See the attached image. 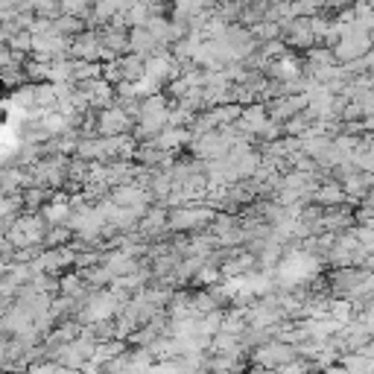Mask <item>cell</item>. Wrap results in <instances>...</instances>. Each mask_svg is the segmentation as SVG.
Masks as SVG:
<instances>
[{
  "label": "cell",
  "mask_w": 374,
  "mask_h": 374,
  "mask_svg": "<svg viewBox=\"0 0 374 374\" xmlns=\"http://www.w3.org/2000/svg\"><path fill=\"white\" fill-rule=\"evenodd\" d=\"M135 126V117H129L123 108L114 103L108 108L96 111V137H111V135H129Z\"/></svg>",
  "instance_id": "cell-2"
},
{
  "label": "cell",
  "mask_w": 374,
  "mask_h": 374,
  "mask_svg": "<svg viewBox=\"0 0 374 374\" xmlns=\"http://www.w3.org/2000/svg\"><path fill=\"white\" fill-rule=\"evenodd\" d=\"M68 58H82V62H103V44L96 30H82L80 35L70 38Z\"/></svg>",
  "instance_id": "cell-3"
},
{
  "label": "cell",
  "mask_w": 374,
  "mask_h": 374,
  "mask_svg": "<svg viewBox=\"0 0 374 374\" xmlns=\"http://www.w3.org/2000/svg\"><path fill=\"white\" fill-rule=\"evenodd\" d=\"M269 6H275V4H289V0H266Z\"/></svg>",
  "instance_id": "cell-9"
},
{
  "label": "cell",
  "mask_w": 374,
  "mask_h": 374,
  "mask_svg": "<svg viewBox=\"0 0 374 374\" xmlns=\"http://www.w3.org/2000/svg\"><path fill=\"white\" fill-rule=\"evenodd\" d=\"M213 220V208L205 205H185V208H175L167 213V228L170 231H199Z\"/></svg>",
  "instance_id": "cell-1"
},
{
  "label": "cell",
  "mask_w": 374,
  "mask_h": 374,
  "mask_svg": "<svg viewBox=\"0 0 374 374\" xmlns=\"http://www.w3.org/2000/svg\"><path fill=\"white\" fill-rule=\"evenodd\" d=\"M62 4V15H73V18H80V21H88L91 18V0H58Z\"/></svg>",
  "instance_id": "cell-8"
},
{
  "label": "cell",
  "mask_w": 374,
  "mask_h": 374,
  "mask_svg": "<svg viewBox=\"0 0 374 374\" xmlns=\"http://www.w3.org/2000/svg\"><path fill=\"white\" fill-rule=\"evenodd\" d=\"M161 50H167V47H161L158 42H155L147 27H132L129 30V53L141 56V58H149L152 53H161Z\"/></svg>",
  "instance_id": "cell-4"
},
{
  "label": "cell",
  "mask_w": 374,
  "mask_h": 374,
  "mask_svg": "<svg viewBox=\"0 0 374 374\" xmlns=\"http://www.w3.org/2000/svg\"><path fill=\"white\" fill-rule=\"evenodd\" d=\"M310 199L316 202L319 208H337V205L348 202V196H345L339 182H325V185H316V190L310 193Z\"/></svg>",
  "instance_id": "cell-5"
},
{
  "label": "cell",
  "mask_w": 374,
  "mask_h": 374,
  "mask_svg": "<svg viewBox=\"0 0 374 374\" xmlns=\"http://www.w3.org/2000/svg\"><path fill=\"white\" fill-rule=\"evenodd\" d=\"M30 12L35 18H47V21H53V18L62 15V4H58V0H32Z\"/></svg>",
  "instance_id": "cell-7"
},
{
  "label": "cell",
  "mask_w": 374,
  "mask_h": 374,
  "mask_svg": "<svg viewBox=\"0 0 374 374\" xmlns=\"http://www.w3.org/2000/svg\"><path fill=\"white\" fill-rule=\"evenodd\" d=\"M82 30H85V21H80V18H73V15L53 18V32L62 35V38H73V35H80Z\"/></svg>",
  "instance_id": "cell-6"
}]
</instances>
